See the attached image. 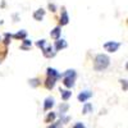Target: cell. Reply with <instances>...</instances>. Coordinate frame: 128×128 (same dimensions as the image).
<instances>
[{"label":"cell","mask_w":128,"mask_h":128,"mask_svg":"<svg viewBox=\"0 0 128 128\" xmlns=\"http://www.w3.org/2000/svg\"><path fill=\"white\" fill-rule=\"evenodd\" d=\"M109 64H110V59L108 55L99 54V55H96V58L94 60V68H95V70L101 72V70H105L108 68Z\"/></svg>","instance_id":"cell-1"},{"label":"cell","mask_w":128,"mask_h":128,"mask_svg":"<svg viewBox=\"0 0 128 128\" xmlns=\"http://www.w3.org/2000/svg\"><path fill=\"white\" fill-rule=\"evenodd\" d=\"M76 70L74 69H68L63 73V84L67 88H72L74 86V80H76Z\"/></svg>","instance_id":"cell-2"},{"label":"cell","mask_w":128,"mask_h":128,"mask_svg":"<svg viewBox=\"0 0 128 128\" xmlns=\"http://www.w3.org/2000/svg\"><path fill=\"white\" fill-rule=\"evenodd\" d=\"M119 48H120V44L119 42H115V41H108L104 44V49L108 52H115Z\"/></svg>","instance_id":"cell-3"},{"label":"cell","mask_w":128,"mask_h":128,"mask_svg":"<svg viewBox=\"0 0 128 128\" xmlns=\"http://www.w3.org/2000/svg\"><path fill=\"white\" fill-rule=\"evenodd\" d=\"M41 51H42V54H44V56H45V58H49V59H50V58H54V56H55V52H56V51H54V48H52L51 45L45 46Z\"/></svg>","instance_id":"cell-4"},{"label":"cell","mask_w":128,"mask_h":128,"mask_svg":"<svg viewBox=\"0 0 128 128\" xmlns=\"http://www.w3.org/2000/svg\"><path fill=\"white\" fill-rule=\"evenodd\" d=\"M68 45H67V41L64 40V38H58L56 41H55V45L52 46L54 48V50H56V51H60V50H63V49H66Z\"/></svg>","instance_id":"cell-5"},{"label":"cell","mask_w":128,"mask_h":128,"mask_svg":"<svg viewBox=\"0 0 128 128\" xmlns=\"http://www.w3.org/2000/svg\"><path fill=\"white\" fill-rule=\"evenodd\" d=\"M60 26H67L68 22H69V17H68V13H67V10L66 8H63L62 9V14H60Z\"/></svg>","instance_id":"cell-6"},{"label":"cell","mask_w":128,"mask_h":128,"mask_svg":"<svg viewBox=\"0 0 128 128\" xmlns=\"http://www.w3.org/2000/svg\"><path fill=\"white\" fill-rule=\"evenodd\" d=\"M54 104H55L54 98H51V96L46 98V99H45V101H44V110H45V112L50 110V109L52 108V106H54Z\"/></svg>","instance_id":"cell-7"},{"label":"cell","mask_w":128,"mask_h":128,"mask_svg":"<svg viewBox=\"0 0 128 128\" xmlns=\"http://www.w3.org/2000/svg\"><path fill=\"white\" fill-rule=\"evenodd\" d=\"M56 80H58V78H55V77L48 76V78H46V81H45V87H46L48 90H52V88H54V86H55Z\"/></svg>","instance_id":"cell-8"},{"label":"cell","mask_w":128,"mask_h":128,"mask_svg":"<svg viewBox=\"0 0 128 128\" xmlns=\"http://www.w3.org/2000/svg\"><path fill=\"white\" fill-rule=\"evenodd\" d=\"M91 96H92V92H91V91H82V92L78 95V100H80L81 102H84V101H87Z\"/></svg>","instance_id":"cell-9"},{"label":"cell","mask_w":128,"mask_h":128,"mask_svg":"<svg viewBox=\"0 0 128 128\" xmlns=\"http://www.w3.org/2000/svg\"><path fill=\"white\" fill-rule=\"evenodd\" d=\"M44 17H45V10L42 9V8L37 9L36 12L34 13V19H35V20H37V22L42 20V19H44Z\"/></svg>","instance_id":"cell-10"},{"label":"cell","mask_w":128,"mask_h":128,"mask_svg":"<svg viewBox=\"0 0 128 128\" xmlns=\"http://www.w3.org/2000/svg\"><path fill=\"white\" fill-rule=\"evenodd\" d=\"M60 35H62V28H60V26L55 27L54 30H52V31L50 32V36H51V38H54V40H58V38L60 37Z\"/></svg>","instance_id":"cell-11"},{"label":"cell","mask_w":128,"mask_h":128,"mask_svg":"<svg viewBox=\"0 0 128 128\" xmlns=\"http://www.w3.org/2000/svg\"><path fill=\"white\" fill-rule=\"evenodd\" d=\"M26 37H27V31H24V30H20L17 34L12 35V38H16V40H23Z\"/></svg>","instance_id":"cell-12"},{"label":"cell","mask_w":128,"mask_h":128,"mask_svg":"<svg viewBox=\"0 0 128 128\" xmlns=\"http://www.w3.org/2000/svg\"><path fill=\"white\" fill-rule=\"evenodd\" d=\"M46 72H48V76H50V77H55V78H60L62 77V74H59L58 70L54 69V68H48Z\"/></svg>","instance_id":"cell-13"},{"label":"cell","mask_w":128,"mask_h":128,"mask_svg":"<svg viewBox=\"0 0 128 128\" xmlns=\"http://www.w3.org/2000/svg\"><path fill=\"white\" fill-rule=\"evenodd\" d=\"M60 95H62V99H63L64 101H67L70 96H72V92H70L69 90H62V88H60Z\"/></svg>","instance_id":"cell-14"},{"label":"cell","mask_w":128,"mask_h":128,"mask_svg":"<svg viewBox=\"0 0 128 128\" xmlns=\"http://www.w3.org/2000/svg\"><path fill=\"white\" fill-rule=\"evenodd\" d=\"M22 41H23V44L20 45V49H22V50H28V49H31L32 41H30V40H27V38H23Z\"/></svg>","instance_id":"cell-15"},{"label":"cell","mask_w":128,"mask_h":128,"mask_svg":"<svg viewBox=\"0 0 128 128\" xmlns=\"http://www.w3.org/2000/svg\"><path fill=\"white\" fill-rule=\"evenodd\" d=\"M55 118H56V114L51 112V113L48 114V116L45 118V123H52V122L55 120Z\"/></svg>","instance_id":"cell-16"},{"label":"cell","mask_w":128,"mask_h":128,"mask_svg":"<svg viewBox=\"0 0 128 128\" xmlns=\"http://www.w3.org/2000/svg\"><path fill=\"white\" fill-rule=\"evenodd\" d=\"M92 110V105L91 104H84V106H83V110H82V114H88Z\"/></svg>","instance_id":"cell-17"},{"label":"cell","mask_w":128,"mask_h":128,"mask_svg":"<svg viewBox=\"0 0 128 128\" xmlns=\"http://www.w3.org/2000/svg\"><path fill=\"white\" fill-rule=\"evenodd\" d=\"M36 46H37V48H40V49L42 50V49H44V48L46 46V40H44V38H42V40H38V41L36 42Z\"/></svg>","instance_id":"cell-18"},{"label":"cell","mask_w":128,"mask_h":128,"mask_svg":"<svg viewBox=\"0 0 128 128\" xmlns=\"http://www.w3.org/2000/svg\"><path fill=\"white\" fill-rule=\"evenodd\" d=\"M30 84L32 87H37V86H40V80L38 78H32V80H30Z\"/></svg>","instance_id":"cell-19"},{"label":"cell","mask_w":128,"mask_h":128,"mask_svg":"<svg viewBox=\"0 0 128 128\" xmlns=\"http://www.w3.org/2000/svg\"><path fill=\"white\" fill-rule=\"evenodd\" d=\"M10 40H12V35H10V34H5L4 35V44H5V46H8L10 44Z\"/></svg>","instance_id":"cell-20"},{"label":"cell","mask_w":128,"mask_h":128,"mask_svg":"<svg viewBox=\"0 0 128 128\" xmlns=\"http://www.w3.org/2000/svg\"><path fill=\"white\" fill-rule=\"evenodd\" d=\"M62 122H56V123H51L48 128H62Z\"/></svg>","instance_id":"cell-21"},{"label":"cell","mask_w":128,"mask_h":128,"mask_svg":"<svg viewBox=\"0 0 128 128\" xmlns=\"http://www.w3.org/2000/svg\"><path fill=\"white\" fill-rule=\"evenodd\" d=\"M67 110H68V104H63V105H60V112H62V114L67 113Z\"/></svg>","instance_id":"cell-22"},{"label":"cell","mask_w":128,"mask_h":128,"mask_svg":"<svg viewBox=\"0 0 128 128\" xmlns=\"http://www.w3.org/2000/svg\"><path fill=\"white\" fill-rule=\"evenodd\" d=\"M49 9L51 10V12H56V6H55V4H49Z\"/></svg>","instance_id":"cell-23"},{"label":"cell","mask_w":128,"mask_h":128,"mask_svg":"<svg viewBox=\"0 0 128 128\" xmlns=\"http://www.w3.org/2000/svg\"><path fill=\"white\" fill-rule=\"evenodd\" d=\"M120 82H122V86H123L124 91H127V80H122Z\"/></svg>","instance_id":"cell-24"},{"label":"cell","mask_w":128,"mask_h":128,"mask_svg":"<svg viewBox=\"0 0 128 128\" xmlns=\"http://www.w3.org/2000/svg\"><path fill=\"white\" fill-rule=\"evenodd\" d=\"M73 128H84V126H83L82 123H76Z\"/></svg>","instance_id":"cell-25"},{"label":"cell","mask_w":128,"mask_h":128,"mask_svg":"<svg viewBox=\"0 0 128 128\" xmlns=\"http://www.w3.org/2000/svg\"><path fill=\"white\" fill-rule=\"evenodd\" d=\"M0 63H2V62H0Z\"/></svg>","instance_id":"cell-26"}]
</instances>
